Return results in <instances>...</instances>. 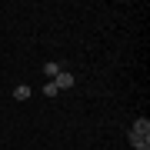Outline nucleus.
I'll list each match as a JSON object with an SVG mask.
<instances>
[{"label":"nucleus","mask_w":150,"mask_h":150,"mask_svg":"<svg viewBox=\"0 0 150 150\" xmlns=\"http://www.w3.org/2000/svg\"><path fill=\"white\" fill-rule=\"evenodd\" d=\"M127 140H130V147H134V150H150V134H137V130H130Z\"/></svg>","instance_id":"1"},{"label":"nucleus","mask_w":150,"mask_h":150,"mask_svg":"<svg viewBox=\"0 0 150 150\" xmlns=\"http://www.w3.org/2000/svg\"><path fill=\"white\" fill-rule=\"evenodd\" d=\"M54 83H57V90H70V87L77 83V77H74V74H67V70H60V74L54 77Z\"/></svg>","instance_id":"2"},{"label":"nucleus","mask_w":150,"mask_h":150,"mask_svg":"<svg viewBox=\"0 0 150 150\" xmlns=\"http://www.w3.org/2000/svg\"><path fill=\"white\" fill-rule=\"evenodd\" d=\"M30 93H33L30 83H17L13 87V100H30Z\"/></svg>","instance_id":"3"},{"label":"nucleus","mask_w":150,"mask_h":150,"mask_svg":"<svg viewBox=\"0 0 150 150\" xmlns=\"http://www.w3.org/2000/svg\"><path fill=\"white\" fill-rule=\"evenodd\" d=\"M130 130H137V134H150V120H147V117H137Z\"/></svg>","instance_id":"4"},{"label":"nucleus","mask_w":150,"mask_h":150,"mask_svg":"<svg viewBox=\"0 0 150 150\" xmlns=\"http://www.w3.org/2000/svg\"><path fill=\"white\" fill-rule=\"evenodd\" d=\"M60 70H64V67H60V64H43V74H47L50 80H54V77L60 74Z\"/></svg>","instance_id":"5"},{"label":"nucleus","mask_w":150,"mask_h":150,"mask_svg":"<svg viewBox=\"0 0 150 150\" xmlns=\"http://www.w3.org/2000/svg\"><path fill=\"white\" fill-rule=\"evenodd\" d=\"M40 93H47V97H57L60 90H57V83H54V80H47V83L40 87Z\"/></svg>","instance_id":"6"}]
</instances>
